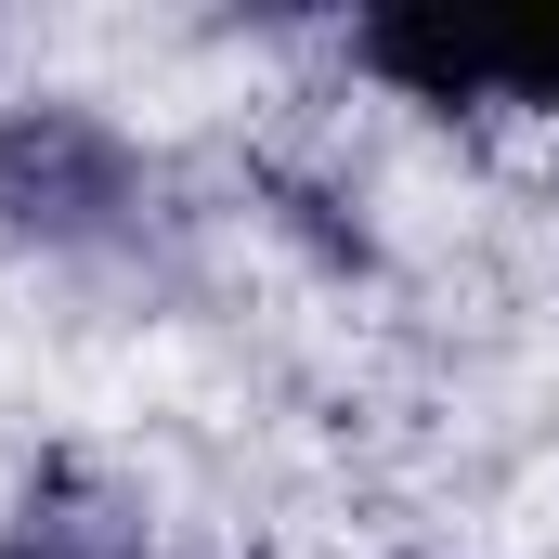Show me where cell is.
I'll return each mask as SVG.
<instances>
[{"label": "cell", "mask_w": 559, "mask_h": 559, "mask_svg": "<svg viewBox=\"0 0 559 559\" xmlns=\"http://www.w3.org/2000/svg\"><path fill=\"white\" fill-rule=\"evenodd\" d=\"M0 209L39 235H79V222H105L118 209V143L92 131V118H66V105H39V118H0Z\"/></svg>", "instance_id": "6da1fadb"}, {"label": "cell", "mask_w": 559, "mask_h": 559, "mask_svg": "<svg viewBox=\"0 0 559 559\" xmlns=\"http://www.w3.org/2000/svg\"><path fill=\"white\" fill-rule=\"evenodd\" d=\"M0 559H143V508L118 481H92V468H39Z\"/></svg>", "instance_id": "7a4b0ae2"}, {"label": "cell", "mask_w": 559, "mask_h": 559, "mask_svg": "<svg viewBox=\"0 0 559 559\" xmlns=\"http://www.w3.org/2000/svg\"><path fill=\"white\" fill-rule=\"evenodd\" d=\"M365 66L404 79V92H429V105L495 92V66H481V13H365Z\"/></svg>", "instance_id": "3957f363"}, {"label": "cell", "mask_w": 559, "mask_h": 559, "mask_svg": "<svg viewBox=\"0 0 559 559\" xmlns=\"http://www.w3.org/2000/svg\"><path fill=\"white\" fill-rule=\"evenodd\" d=\"M481 66H495V92L559 105V0L547 13H481Z\"/></svg>", "instance_id": "277c9868"}]
</instances>
